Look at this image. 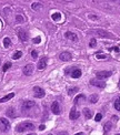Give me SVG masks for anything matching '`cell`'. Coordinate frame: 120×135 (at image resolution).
Segmentation results:
<instances>
[{
	"label": "cell",
	"instance_id": "obj_30",
	"mask_svg": "<svg viewBox=\"0 0 120 135\" xmlns=\"http://www.w3.org/2000/svg\"><path fill=\"white\" fill-rule=\"evenodd\" d=\"M101 119H102L101 113H98V114H97V115L95 116V121H96V122H99V121H101Z\"/></svg>",
	"mask_w": 120,
	"mask_h": 135
},
{
	"label": "cell",
	"instance_id": "obj_16",
	"mask_svg": "<svg viewBox=\"0 0 120 135\" xmlns=\"http://www.w3.org/2000/svg\"><path fill=\"white\" fill-rule=\"evenodd\" d=\"M15 96V93H9L8 95L3 96L2 99H0V103H3V102H7V101H9L10 99H12V97Z\"/></svg>",
	"mask_w": 120,
	"mask_h": 135
},
{
	"label": "cell",
	"instance_id": "obj_33",
	"mask_svg": "<svg viewBox=\"0 0 120 135\" xmlns=\"http://www.w3.org/2000/svg\"><path fill=\"white\" fill-rule=\"evenodd\" d=\"M97 58H98V59H105V58H107V55H105V54H103V55H101V54H97Z\"/></svg>",
	"mask_w": 120,
	"mask_h": 135
},
{
	"label": "cell",
	"instance_id": "obj_28",
	"mask_svg": "<svg viewBox=\"0 0 120 135\" xmlns=\"http://www.w3.org/2000/svg\"><path fill=\"white\" fill-rule=\"evenodd\" d=\"M21 55H22L21 52H20V51H17V52H15V54H13V59H15V60H18Z\"/></svg>",
	"mask_w": 120,
	"mask_h": 135
},
{
	"label": "cell",
	"instance_id": "obj_20",
	"mask_svg": "<svg viewBox=\"0 0 120 135\" xmlns=\"http://www.w3.org/2000/svg\"><path fill=\"white\" fill-rule=\"evenodd\" d=\"M78 91H79V87H77V86H75V87H69V89H68V93L70 94V95H72L73 93L78 92Z\"/></svg>",
	"mask_w": 120,
	"mask_h": 135
},
{
	"label": "cell",
	"instance_id": "obj_4",
	"mask_svg": "<svg viewBox=\"0 0 120 135\" xmlns=\"http://www.w3.org/2000/svg\"><path fill=\"white\" fill-rule=\"evenodd\" d=\"M111 72L110 71H99V72H97V79L98 80H103V79H107V77H109L111 75Z\"/></svg>",
	"mask_w": 120,
	"mask_h": 135
},
{
	"label": "cell",
	"instance_id": "obj_24",
	"mask_svg": "<svg viewBox=\"0 0 120 135\" xmlns=\"http://www.w3.org/2000/svg\"><path fill=\"white\" fill-rule=\"evenodd\" d=\"M60 13L59 12H56V13H53V15L51 16V18H52V20H55V21H58V20H60Z\"/></svg>",
	"mask_w": 120,
	"mask_h": 135
},
{
	"label": "cell",
	"instance_id": "obj_5",
	"mask_svg": "<svg viewBox=\"0 0 120 135\" xmlns=\"http://www.w3.org/2000/svg\"><path fill=\"white\" fill-rule=\"evenodd\" d=\"M32 106H35V102H32V101H25L22 103L21 107H22V111H29Z\"/></svg>",
	"mask_w": 120,
	"mask_h": 135
},
{
	"label": "cell",
	"instance_id": "obj_2",
	"mask_svg": "<svg viewBox=\"0 0 120 135\" xmlns=\"http://www.w3.org/2000/svg\"><path fill=\"white\" fill-rule=\"evenodd\" d=\"M10 129V123L8 120H6L5 117H1L0 119V131L2 132H8Z\"/></svg>",
	"mask_w": 120,
	"mask_h": 135
},
{
	"label": "cell",
	"instance_id": "obj_17",
	"mask_svg": "<svg viewBox=\"0 0 120 135\" xmlns=\"http://www.w3.org/2000/svg\"><path fill=\"white\" fill-rule=\"evenodd\" d=\"M83 115H85V117H86L87 120L91 119V116H92L91 111H90L89 109H83Z\"/></svg>",
	"mask_w": 120,
	"mask_h": 135
},
{
	"label": "cell",
	"instance_id": "obj_22",
	"mask_svg": "<svg viewBox=\"0 0 120 135\" xmlns=\"http://www.w3.org/2000/svg\"><path fill=\"white\" fill-rule=\"evenodd\" d=\"M31 8H32L33 10H38V9L41 8V3H39V2H33L32 5H31Z\"/></svg>",
	"mask_w": 120,
	"mask_h": 135
},
{
	"label": "cell",
	"instance_id": "obj_34",
	"mask_svg": "<svg viewBox=\"0 0 120 135\" xmlns=\"http://www.w3.org/2000/svg\"><path fill=\"white\" fill-rule=\"evenodd\" d=\"M110 50H113V51H116V52H119V48H118V47H113V48H110Z\"/></svg>",
	"mask_w": 120,
	"mask_h": 135
},
{
	"label": "cell",
	"instance_id": "obj_41",
	"mask_svg": "<svg viewBox=\"0 0 120 135\" xmlns=\"http://www.w3.org/2000/svg\"><path fill=\"white\" fill-rule=\"evenodd\" d=\"M49 135H52V134H49Z\"/></svg>",
	"mask_w": 120,
	"mask_h": 135
},
{
	"label": "cell",
	"instance_id": "obj_21",
	"mask_svg": "<svg viewBox=\"0 0 120 135\" xmlns=\"http://www.w3.org/2000/svg\"><path fill=\"white\" fill-rule=\"evenodd\" d=\"M7 115L10 116V117H16V113H15V110L13 109H9L7 111Z\"/></svg>",
	"mask_w": 120,
	"mask_h": 135
},
{
	"label": "cell",
	"instance_id": "obj_7",
	"mask_svg": "<svg viewBox=\"0 0 120 135\" xmlns=\"http://www.w3.org/2000/svg\"><path fill=\"white\" fill-rule=\"evenodd\" d=\"M79 116H80V113H79L78 111L76 110V107H72V109H71V111H70V115H69L70 120L75 121V120H77V119H78Z\"/></svg>",
	"mask_w": 120,
	"mask_h": 135
},
{
	"label": "cell",
	"instance_id": "obj_11",
	"mask_svg": "<svg viewBox=\"0 0 120 135\" xmlns=\"http://www.w3.org/2000/svg\"><path fill=\"white\" fill-rule=\"evenodd\" d=\"M97 35L100 36V37H103V38H115L111 33H109L107 31H103V30H97Z\"/></svg>",
	"mask_w": 120,
	"mask_h": 135
},
{
	"label": "cell",
	"instance_id": "obj_9",
	"mask_svg": "<svg viewBox=\"0 0 120 135\" xmlns=\"http://www.w3.org/2000/svg\"><path fill=\"white\" fill-rule=\"evenodd\" d=\"M18 37H19V39L21 40L22 42H26L27 40H28V35H27V32L25 31V30H19V31H18Z\"/></svg>",
	"mask_w": 120,
	"mask_h": 135
},
{
	"label": "cell",
	"instance_id": "obj_6",
	"mask_svg": "<svg viewBox=\"0 0 120 135\" xmlns=\"http://www.w3.org/2000/svg\"><path fill=\"white\" fill-rule=\"evenodd\" d=\"M90 83H91L93 86L100 87V89H103V87L106 86V83L105 82H102V81H99V80H95V79H92L91 81H90Z\"/></svg>",
	"mask_w": 120,
	"mask_h": 135
},
{
	"label": "cell",
	"instance_id": "obj_39",
	"mask_svg": "<svg viewBox=\"0 0 120 135\" xmlns=\"http://www.w3.org/2000/svg\"><path fill=\"white\" fill-rule=\"evenodd\" d=\"M119 87H120V83H119Z\"/></svg>",
	"mask_w": 120,
	"mask_h": 135
},
{
	"label": "cell",
	"instance_id": "obj_19",
	"mask_svg": "<svg viewBox=\"0 0 120 135\" xmlns=\"http://www.w3.org/2000/svg\"><path fill=\"white\" fill-rule=\"evenodd\" d=\"M80 101H86V95H83V94H79L78 96L75 99V103H80Z\"/></svg>",
	"mask_w": 120,
	"mask_h": 135
},
{
	"label": "cell",
	"instance_id": "obj_13",
	"mask_svg": "<svg viewBox=\"0 0 120 135\" xmlns=\"http://www.w3.org/2000/svg\"><path fill=\"white\" fill-rule=\"evenodd\" d=\"M46 66H47V58H46V57H43V58L40 59L39 62H38V69L39 70H43Z\"/></svg>",
	"mask_w": 120,
	"mask_h": 135
},
{
	"label": "cell",
	"instance_id": "obj_23",
	"mask_svg": "<svg viewBox=\"0 0 120 135\" xmlns=\"http://www.w3.org/2000/svg\"><path fill=\"white\" fill-rule=\"evenodd\" d=\"M10 43H11V41H10V39L8 38V37H6V38L3 39V46H5L6 48H8V47L10 46Z\"/></svg>",
	"mask_w": 120,
	"mask_h": 135
},
{
	"label": "cell",
	"instance_id": "obj_38",
	"mask_svg": "<svg viewBox=\"0 0 120 135\" xmlns=\"http://www.w3.org/2000/svg\"><path fill=\"white\" fill-rule=\"evenodd\" d=\"M28 135H36V134H33V133H31V134H28Z\"/></svg>",
	"mask_w": 120,
	"mask_h": 135
},
{
	"label": "cell",
	"instance_id": "obj_32",
	"mask_svg": "<svg viewBox=\"0 0 120 135\" xmlns=\"http://www.w3.org/2000/svg\"><path fill=\"white\" fill-rule=\"evenodd\" d=\"M31 57L33 59H37L38 58V52L36 51V50H33V51H31Z\"/></svg>",
	"mask_w": 120,
	"mask_h": 135
},
{
	"label": "cell",
	"instance_id": "obj_12",
	"mask_svg": "<svg viewBox=\"0 0 120 135\" xmlns=\"http://www.w3.org/2000/svg\"><path fill=\"white\" fill-rule=\"evenodd\" d=\"M51 111L53 114H59L60 113V107H59V103L58 102H52L51 104Z\"/></svg>",
	"mask_w": 120,
	"mask_h": 135
},
{
	"label": "cell",
	"instance_id": "obj_14",
	"mask_svg": "<svg viewBox=\"0 0 120 135\" xmlns=\"http://www.w3.org/2000/svg\"><path fill=\"white\" fill-rule=\"evenodd\" d=\"M65 37H66L67 39L71 40V41H77V40H78V37H77V35H75V33H72V32H66L65 33Z\"/></svg>",
	"mask_w": 120,
	"mask_h": 135
},
{
	"label": "cell",
	"instance_id": "obj_31",
	"mask_svg": "<svg viewBox=\"0 0 120 135\" xmlns=\"http://www.w3.org/2000/svg\"><path fill=\"white\" fill-rule=\"evenodd\" d=\"M33 43H36V44H38V43H40V41H41V39H40V37H37V38H33L32 39Z\"/></svg>",
	"mask_w": 120,
	"mask_h": 135
},
{
	"label": "cell",
	"instance_id": "obj_10",
	"mask_svg": "<svg viewBox=\"0 0 120 135\" xmlns=\"http://www.w3.org/2000/svg\"><path fill=\"white\" fill-rule=\"evenodd\" d=\"M59 59L61 61H69V60H71V54L69 52H62V53H60Z\"/></svg>",
	"mask_w": 120,
	"mask_h": 135
},
{
	"label": "cell",
	"instance_id": "obj_36",
	"mask_svg": "<svg viewBox=\"0 0 120 135\" xmlns=\"http://www.w3.org/2000/svg\"><path fill=\"white\" fill-rule=\"evenodd\" d=\"M58 135H68V133L67 132H59Z\"/></svg>",
	"mask_w": 120,
	"mask_h": 135
},
{
	"label": "cell",
	"instance_id": "obj_26",
	"mask_svg": "<svg viewBox=\"0 0 120 135\" xmlns=\"http://www.w3.org/2000/svg\"><path fill=\"white\" fill-rule=\"evenodd\" d=\"M103 129H105V132H109L110 129H111V123L108 122L105 124V126H103Z\"/></svg>",
	"mask_w": 120,
	"mask_h": 135
},
{
	"label": "cell",
	"instance_id": "obj_25",
	"mask_svg": "<svg viewBox=\"0 0 120 135\" xmlns=\"http://www.w3.org/2000/svg\"><path fill=\"white\" fill-rule=\"evenodd\" d=\"M115 107H116L117 111H120V96L116 100V102H115Z\"/></svg>",
	"mask_w": 120,
	"mask_h": 135
},
{
	"label": "cell",
	"instance_id": "obj_40",
	"mask_svg": "<svg viewBox=\"0 0 120 135\" xmlns=\"http://www.w3.org/2000/svg\"><path fill=\"white\" fill-rule=\"evenodd\" d=\"M116 135H120V134H116Z\"/></svg>",
	"mask_w": 120,
	"mask_h": 135
},
{
	"label": "cell",
	"instance_id": "obj_37",
	"mask_svg": "<svg viewBox=\"0 0 120 135\" xmlns=\"http://www.w3.org/2000/svg\"><path fill=\"white\" fill-rule=\"evenodd\" d=\"M75 135H85L83 133H77V134H75Z\"/></svg>",
	"mask_w": 120,
	"mask_h": 135
},
{
	"label": "cell",
	"instance_id": "obj_1",
	"mask_svg": "<svg viewBox=\"0 0 120 135\" xmlns=\"http://www.w3.org/2000/svg\"><path fill=\"white\" fill-rule=\"evenodd\" d=\"M16 130H17V132H20V133L25 132V131H29V130L32 131V130H35V125L30 122H22L19 125H17Z\"/></svg>",
	"mask_w": 120,
	"mask_h": 135
},
{
	"label": "cell",
	"instance_id": "obj_18",
	"mask_svg": "<svg viewBox=\"0 0 120 135\" xmlns=\"http://www.w3.org/2000/svg\"><path fill=\"white\" fill-rule=\"evenodd\" d=\"M98 100H99V96L97 95V94H92V95L89 96V102L90 103H96V102H98Z\"/></svg>",
	"mask_w": 120,
	"mask_h": 135
},
{
	"label": "cell",
	"instance_id": "obj_8",
	"mask_svg": "<svg viewBox=\"0 0 120 135\" xmlns=\"http://www.w3.org/2000/svg\"><path fill=\"white\" fill-rule=\"evenodd\" d=\"M33 72V65L32 64H27L23 68V74L25 75H31Z\"/></svg>",
	"mask_w": 120,
	"mask_h": 135
},
{
	"label": "cell",
	"instance_id": "obj_15",
	"mask_svg": "<svg viewBox=\"0 0 120 135\" xmlns=\"http://www.w3.org/2000/svg\"><path fill=\"white\" fill-rule=\"evenodd\" d=\"M71 76L73 79H79L81 76V70L80 69H73L72 72H71Z\"/></svg>",
	"mask_w": 120,
	"mask_h": 135
},
{
	"label": "cell",
	"instance_id": "obj_29",
	"mask_svg": "<svg viewBox=\"0 0 120 135\" xmlns=\"http://www.w3.org/2000/svg\"><path fill=\"white\" fill-rule=\"evenodd\" d=\"M96 44H97V41H96V39H91V40H90V43H89V46L91 47V48H95V47H96Z\"/></svg>",
	"mask_w": 120,
	"mask_h": 135
},
{
	"label": "cell",
	"instance_id": "obj_35",
	"mask_svg": "<svg viewBox=\"0 0 120 135\" xmlns=\"http://www.w3.org/2000/svg\"><path fill=\"white\" fill-rule=\"evenodd\" d=\"M45 129H46V126L43 125V124H42V125H40V126H39V130H40V131H43Z\"/></svg>",
	"mask_w": 120,
	"mask_h": 135
},
{
	"label": "cell",
	"instance_id": "obj_27",
	"mask_svg": "<svg viewBox=\"0 0 120 135\" xmlns=\"http://www.w3.org/2000/svg\"><path fill=\"white\" fill-rule=\"evenodd\" d=\"M10 66H11V63H10V62H7V63H5V65L2 66V71H3V72H6V71L8 70Z\"/></svg>",
	"mask_w": 120,
	"mask_h": 135
},
{
	"label": "cell",
	"instance_id": "obj_3",
	"mask_svg": "<svg viewBox=\"0 0 120 135\" xmlns=\"http://www.w3.org/2000/svg\"><path fill=\"white\" fill-rule=\"evenodd\" d=\"M33 95H35V97H37V99H41V97L45 96V91H43L41 87L39 86H35L33 87Z\"/></svg>",
	"mask_w": 120,
	"mask_h": 135
}]
</instances>
